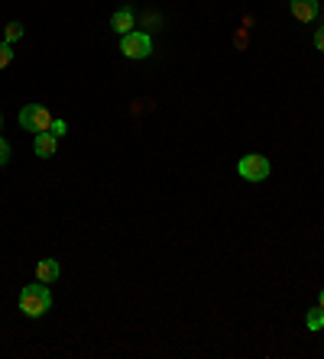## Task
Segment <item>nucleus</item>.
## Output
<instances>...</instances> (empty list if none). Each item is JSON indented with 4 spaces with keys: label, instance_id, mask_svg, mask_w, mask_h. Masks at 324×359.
Returning <instances> with one entry per match:
<instances>
[{
    "label": "nucleus",
    "instance_id": "nucleus-8",
    "mask_svg": "<svg viewBox=\"0 0 324 359\" xmlns=\"http://www.w3.org/2000/svg\"><path fill=\"white\" fill-rule=\"evenodd\" d=\"M33 146H36V156L49 159V156H55V149H59V140H55L52 133H36Z\"/></svg>",
    "mask_w": 324,
    "mask_h": 359
},
{
    "label": "nucleus",
    "instance_id": "nucleus-15",
    "mask_svg": "<svg viewBox=\"0 0 324 359\" xmlns=\"http://www.w3.org/2000/svg\"><path fill=\"white\" fill-rule=\"evenodd\" d=\"M318 304H321V308H324V288H321V298H318Z\"/></svg>",
    "mask_w": 324,
    "mask_h": 359
},
{
    "label": "nucleus",
    "instance_id": "nucleus-7",
    "mask_svg": "<svg viewBox=\"0 0 324 359\" xmlns=\"http://www.w3.org/2000/svg\"><path fill=\"white\" fill-rule=\"evenodd\" d=\"M59 276H62L59 259H43L39 266H36V278H39V282H46V285L59 282Z\"/></svg>",
    "mask_w": 324,
    "mask_h": 359
},
{
    "label": "nucleus",
    "instance_id": "nucleus-2",
    "mask_svg": "<svg viewBox=\"0 0 324 359\" xmlns=\"http://www.w3.org/2000/svg\"><path fill=\"white\" fill-rule=\"evenodd\" d=\"M49 123H52V114L46 104H26L23 110H20V126L23 130H29V133H49Z\"/></svg>",
    "mask_w": 324,
    "mask_h": 359
},
{
    "label": "nucleus",
    "instance_id": "nucleus-3",
    "mask_svg": "<svg viewBox=\"0 0 324 359\" xmlns=\"http://www.w3.org/2000/svg\"><path fill=\"white\" fill-rule=\"evenodd\" d=\"M237 172H240V178H247V182H266L269 172H273V165H269L266 156L250 152V156H243V159L237 162Z\"/></svg>",
    "mask_w": 324,
    "mask_h": 359
},
{
    "label": "nucleus",
    "instance_id": "nucleus-13",
    "mask_svg": "<svg viewBox=\"0 0 324 359\" xmlns=\"http://www.w3.org/2000/svg\"><path fill=\"white\" fill-rule=\"evenodd\" d=\"M10 162V142L0 136V165H7Z\"/></svg>",
    "mask_w": 324,
    "mask_h": 359
},
{
    "label": "nucleus",
    "instance_id": "nucleus-9",
    "mask_svg": "<svg viewBox=\"0 0 324 359\" xmlns=\"http://www.w3.org/2000/svg\"><path fill=\"white\" fill-rule=\"evenodd\" d=\"M305 324H308V330H324V308H321V304H318V308H311V311H308Z\"/></svg>",
    "mask_w": 324,
    "mask_h": 359
},
{
    "label": "nucleus",
    "instance_id": "nucleus-10",
    "mask_svg": "<svg viewBox=\"0 0 324 359\" xmlns=\"http://www.w3.org/2000/svg\"><path fill=\"white\" fill-rule=\"evenodd\" d=\"M23 36V23H7L4 26V42H17Z\"/></svg>",
    "mask_w": 324,
    "mask_h": 359
},
{
    "label": "nucleus",
    "instance_id": "nucleus-16",
    "mask_svg": "<svg viewBox=\"0 0 324 359\" xmlns=\"http://www.w3.org/2000/svg\"><path fill=\"white\" fill-rule=\"evenodd\" d=\"M0 123H4V117H0Z\"/></svg>",
    "mask_w": 324,
    "mask_h": 359
},
{
    "label": "nucleus",
    "instance_id": "nucleus-12",
    "mask_svg": "<svg viewBox=\"0 0 324 359\" xmlns=\"http://www.w3.org/2000/svg\"><path fill=\"white\" fill-rule=\"evenodd\" d=\"M13 62V49H10V42H0V68H7Z\"/></svg>",
    "mask_w": 324,
    "mask_h": 359
},
{
    "label": "nucleus",
    "instance_id": "nucleus-5",
    "mask_svg": "<svg viewBox=\"0 0 324 359\" xmlns=\"http://www.w3.org/2000/svg\"><path fill=\"white\" fill-rule=\"evenodd\" d=\"M292 17L299 23H315L318 20V0H292Z\"/></svg>",
    "mask_w": 324,
    "mask_h": 359
},
{
    "label": "nucleus",
    "instance_id": "nucleus-11",
    "mask_svg": "<svg viewBox=\"0 0 324 359\" xmlns=\"http://www.w3.org/2000/svg\"><path fill=\"white\" fill-rule=\"evenodd\" d=\"M49 133L55 136V140H62V136L69 133V123H65V120H55V117H52V123H49Z\"/></svg>",
    "mask_w": 324,
    "mask_h": 359
},
{
    "label": "nucleus",
    "instance_id": "nucleus-14",
    "mask_svg": "<svg viewBox=\"0 0 324 359\" xmlns=\"http://www.w3.org/2000/svg\"><path fill=\"white\" fill-rule=\"evenodd\" d=\"M315 46H318V52H324V26H318V33H315Z\"/></svg>",
    "mask_w": 324,
    "mask_h": 359
},
{
    "label": "nucleus",
    "instance_id": "nucleus-1",
    "mask_svg": "<svg viewBox=\"0 0 324 359\" xmlns=\"http://www.w3.org/2000/svg\"><path fill=\"white\" fill-rule=\"evenodd\" d=\"M49 308H52V292L46 288V282L26 285L23 292H20V311H23L26 318H43Z\"/></svg>",
    "mask_w": 324,
    "mask_h": 359
},
{
    "label": "nucleus",
    "instance_id": "nucleus-4",
    "mask_svg": "<svg viewBox=\"0 0 324 359\" xmlns=\"http://www.w3.org/2000/svg\"><path fill=\"white\" fill-rule=\"evenodd\" d=\"M120 52L127 55V59H149L153 55V39L146 33H127L123 39H120Z\"/></svg>",
    "mask_w": 324,
    "mask_h": 359
},
{
    "label": "nucleus",
    "instance_id": "nucleus-17",
    "mask_svg": "<svg viewBox=\"0 0 324 359\" xmlns=\"http://www.w3.org/2000/svg\"><path fill=\"white\" fill-rule=\"evenodd\" d=\"M321 13H324V10H321Z\"/></svg>",
    "mask_w": 324,
    "mask_h": 359
},
{
    "label": "nucleus",
    "instance_id": "nucleus-6",
    "mask_svg": "<svg viewBox=\"0 0 324 359\" xmlns=\"http://www.w3.org/2000/svg\"><path fill=\"white\" fill-rule=\"evenodd\" d=\"M111 26H114V33H120V36L133 33V26H137V20H133V10H130V7H120L117 13H114Z\"/></svg>",
    "mask_w": 324,
    "mask_h": 359
}]
</instances>
